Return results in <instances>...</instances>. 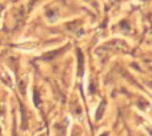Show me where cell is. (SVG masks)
<instances>
[{"mask_svg": "<svg viewBox=\"0 0 152 136\" xmlns=\"http://www.w3.org/2000/svg\"><path fill=\"white\" fill-rule=\"evenodd\" d=\"M77 71H79V75H83V71H84V60H83V52L80 50H77Z\"/></svg>", "mask_w": 152, "mask_h": 136, "instance_id": "cell-1", "label": "cell"}, {"mask_svg": "<svg viewBox=\"0 0 152 136\" xmlns=\"http://www.w3.org/2000/svg\"><path fill=\"white\" fill-rule=\"evenodd\" d=\"M34 100H35V105H37V107H39V105H40V97H39V94H37L36 91H35Z\"/></svg>", "mask_w": 152, "mask_h": 136, "instance_id": "cell-4", "label": "cell"}, {"mask_svg": "<svg viewBox=\"0 0 152 136\" xmlns=\"http://www.w3.org/2000/svg\"><path fill=\"white\" fill-rule=\"evenodd\" d=\"M59 53H60V51H55V52H51V53H45V55H43V59H44V60H51L53 56L59 55Z\"/></svg>", "mask_w": 152, "mask_h": 136, "instance_id": "cell-2", "label": "cell"}, {"mask_svg": "<svg viewBox=\"0 0 152 136\" xmlns=\"http://www.w3.org/2000/svg\"><path fill=\"white\" fill-rule=\"evenodd\" d=\"M102 136H107V134H104V135H102Z\"/></svg>", "mask_w": 152, "mask_h": 136, "instance_id": "cell-5", "label": "cell"}, {"mask_svg": "<svg viewBox=\"0 0 152 136\" xmlns=\"http://www.w3.org/2000/svg\"><path fill=\"white\" fill-rule=\"evenodd\" d=\"M15 136H16V135H15Z\"/></svg>", "mask_w": 152, "mask_h": 136, "instance_id": "cell-6", "label": "cell"}, {"mask_svg": "<svg viewBox=\"0 0 152 136\" xmlns=\"http://www.w3.org/2000/svg\"><path fill=\"white\" fill-rule=\"evenodd\" d=\"M104 108H105V102H103V103H102V108H99V110H97L96 119H100V118H102L103 112H104Z\"/></svg>", "mask_w": 152, "mask_h": 136, "instance_id": "cell-3", "label": "cell"}]
</instances>
